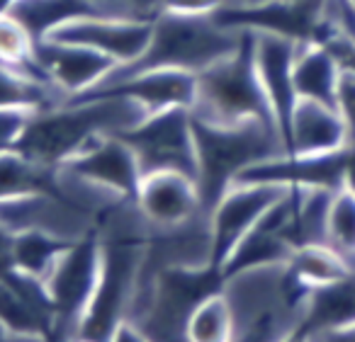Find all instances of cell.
Instances as JSON below:
<instances>
[{"instance_id":"6da1fadb","label":"cell","mask_w":355,"mask_h":342,"mask_svg":"<svg viewBox=\"0 0 355 342\" xmlns=\"http://www.w3.org/2000/svg\"><path fill=\"white\" fill-rule=\"evenodd\" d=\"M146 117V107L124 95L73 98L37 112L15 148L46 165H59L98 138L122 136Z\"/></svg>"},{"instance_id":"7a4b0ae2","label":"cell","mask_w":355,"mask_h":342,"mask_svg":"<svg viewBox=\"0 0 355 342\" xmlns=\"http://www.w3.org/2000/svg\"><path fill=\"white\" fill-rule=\"evenodd\" d=\"M222 291L232 308L234 340H290L311 289L287 262H275L224 274Z\"/></svg>"},{"instance_id":"3957f363","label":"cell","mask_w":355,"mask_h":342,"mask_svg":"<svg viewBox=\"0 0 355 342\" xmlns=\"http://www.w3.org/2000/svg\"><path fill=\"white\" fill-rule=\"evenodd\" d=\"M246 32L222 25L214 15H173L158 12L153 17L151 42L139 59L114 66L100 83L151 69H180L190 73L209 69L217 61L232 56L241 46ZM98 83V85H100Z\"/></svg>"},{"instance_id":"277c9868","label":"cell","mask_w":355,"mask_h":342,"mask_svg":"<svg viewBox=\"0 0 355 342\" xmlns=\"http://www.w3.org/2000/svg\"><path fill=\"white\" fill-rule=\"evenodd\" d=\"M193 134L198 153V187L207 211L246 168L285 153V141L277 127L263 119L207 122L193 117Z\"/></svg>"},{"instance_id":"5b68a950","label":"cell","mask_w":355,"mask_h":342,"mask_svg":"<svg viewBox=\"0 0 355 342\" xmlns=\"http://www.w3.org/2000/svg\"><path fill=\"white\" fill-rule=\"evenodd\" d=\"M224 274L217 267H166L139 272L137 294L124 321L146 340H185L188 321L200 301L219 291Z\"/></svg>"},{"instance_id":"8992f818","label":"cell","mask_w":355,"mask_h":342,"mask_svg":"<svg viewBox=\"0 0 355 342\" xmlns=\"http://www.w3.org/2000/svg\"><path fill=\"white\" fill-rule=\"evenodd\" d=\"M193 117L207 122H243L263 119L277 127L270 102L253 64V37L246 32L241 46L232 56L198 73ZM280 132V129H277Z\"/></svg>"},{"instance_id":"52a82bcc","label":"cell","mask_w":355,"mask_h":342,"mask_svg":"<svg viewBox=\"0 0 355 342\" xmlns=\"http://www.w3.org/2000/svg\"><path fill=\"white\" fill-rule=\"evenodd\" d=\"M100 245H103V264H100L98 287L80 321L76 340H112L114 330L127 318L137 294L146 243L100 238Z\"/></svg>"},{"instance_id":"ba28073f","label":"cell","mask_w":355,"mask_h":342,"mask_svg":"<svg viewBox=\"0 0 355 342\" xmlns=\"http://www.w3.org/2000/svg\"><path fill=\"white\" fill-rule=\"evenodd\" d=\"M100 264H103V245L98 233H93L73 240L44 279L46 296L51 303V337L59 340L78 337L80 321L98 287Z\"/></svg>"},{"instance_id":"9c48e42d","label":"cell","mask_w":355,"mask_h":342,"mask_svg":"<svg viewBox=\"0 0 355 342\" xmlns=\"http://www.w3.org/2000/svg\"><path fill=\"white\" fill-rule=\"evenodd\" d=\"M122 138L134 148L144 175L178 170L198 180L193 114L188 107H171L148 114L144 122L124 132Z\"/></svg>"},{"instance_id":"30bf717a","label":"cell","mask_w":355,"mask_h":342,"mask_svg":"<svg viewBox=\"0 0 355 342\" xmlns=\"http://www.w3.org/2000/svg\"><path fill=\"white\" fill-rule=\"evenodd\" d=\"M153 20L117 15H78L49 27L40 39L64 42L95 49L117 66L139 59L151 42Z\"/></svg>"},{"instance_id":"8fae6325","label":"cell","mask_w":355,"mask_h":342,"mask_svg":"<svg viewBox=\"0 0 355 342\" xmlns=\"http://www.w3.org/2000/svg\"><path fill=\"white\" fill-rule=\"evenodd\" d=\"M0 226L12 233L42 231L66 240L98 233V219L76 206L56 190H37L0 199Z\"/></svg>"},{"instance_id":"7c38bea8","label":"cell","mask_w":355,"mask_h":342,"mask_svg":"<svg viewBox=\"0 0 355 342\" xmlns=\"http://www.w3.org/2000/svg\"><path fill=\"white\" fill-rule=\"evenodd\" d=\"M290 187L268 182H232L209 209V228L214 245V267L222 272L227 260L239 248L261 216L280 199Z\"/></svg>"},{"instance_id":"4fadbf2b","label":"cell","mask_w":355,"mask_h":342,"mask_svg":"<svg viewBox=\"0 0 355 342\" xmlns=\"http://www.w3.org/2000/svg\"><path fill=\"white\" fill-rule=\"evenodd\" d=\"M134 201L151 228L178 226L209 214L200 195L198 180L178 170H158L144 175Z\"/></svg>"},{"instance_id":"5bb4252c","label":"cell","mask_w":355,"mask_h":342,"mask_svg":"<svg viewBox=\"0 0 355 342\" xmlns=\"http://www.w3.org/2000/svg\"><path fill=\"white\" fill-rule=\"evenodd\" d=\"M35 61L44 73V78L66 100L93 90L117 66L110 56L95 49L51 39H37Z\"/></svg>"},{"instance_id":"9a60e30c","label":"cell","mask_w":355,"mask_h":342,"mask_svg":"<svg viewBox=\"0 0 355 342\" xmlns=\"http://www.w3.org/2000/svg\"><path fill=\"white\" fill-rule=\"evenodd\" d=\"M90 95H124V98H132L139 105H144L148 114L171 107L193 109L195 95H198V73L180 69L139 71V73L95 85L93 90L78 95V98H90Z\"/></svg>"},{"instance_id":"2e32d148","label":"cell","mask_w":355,"mask_h":342,"mask_svg":"<svg viewBox=\"0 0 355 342\" xmlns=\"http://www.w3.org/2000/svg\"><path fill=\"white\" fill-rule=\"evenodd\" d=\"M253 37V64L261 80L263 90L270 102L272 117L285 141L287 124H290L292 109L297 105V90L292 69H295L297 42L292 37L272 35V32H251Z\"/></svg>"},{"instance_id":"e0dca14e","label":"cell","mask_w":355,"mask_h":342,"mask_svg":"<svg viewBox=\"0 0 355 342\" xmlns=\"http://www.w3.org/2000/svg\"><path fill=\"white\" fill-rule=\"evenodd\" d=\"M107 190L117 192L119 197L134 199L141 185V165L137 161L134 148L122 136H103L78 151L73 158L59 163Z\"/></svg>"},{"instance_id":"ac0fdd59","label":"cell","mask_w":355,"mask_h":342,"mask_svg":"<svg viewBox=\"0 0 355 342\" xmlns=\"http://www.w3.org/2000/svg\"><path fill=\"white\" fill-rule=\"evenodd\" d=\"M353 143L340 112L334 105L316 100H297L285 134V151L300 156L343 151Z\"/></svg>"},{"instance_id":"d6986e66","label":"cell","mask_w":355,"mask_h":342,"mask_svg":"<svg viewBox=\"0 0 355 342\" xmlns=\"http://www.w3.org/2000/svg\"><path fill=\"white\" fill-rule=\"evenodd\" d=\"M292 78H295L297 100H316V102L336 107V95H338L340 78H343V69L324 42H297Z\"/></svg>"},{"instance_id":"ffe728a7","label":"cell","mask_w":355,"mask_h":342,"mask_svg":"<svg viewBox=\"0 0 355 342\" xmlns=\"http://www.w3.org/2000/svg\"><path fill=\"white\" fill-rule=\"evenodd\" d=\"M66 98L37 73L15 66L0 64V107L3 109H27V112H44Z\"/></svg>"},{"instance_id":"44dd1931","label":"cell","mask_w":355,"mask_h":342,"mask_svg":"<svg viewBox=\"0 0 355 342\" xmlns=\"http://www.w3.org/2000/svg\"><path fill=\"white\" fill-rule=\"evenodd\" d=\"M71 243L73 240L42 233V231H20L12 235V272L44 284V279L51 274Z\"/></svg>"},{"instance_id":"7402d4cb","label":"cell","mask_w":355,"mask_h":342,"mask_svg":"<svg viewBox=\"0 0 355 342\" xmlns=\"http://www.w3.org/2000/svg\"><path fill=\"white\" fill-rule=\"evenodd\" d=\"M56 165H46L20 148L0 151V199L37 190H54Z\"/></svg>"},{"instance_id":"603a6c76","label":"cell","mask_w":355,"mask_h":342,"mask_svg":"<svg viewBox=\"0 0 355 342\" xmlns=\"http://www.w3.org/2000/svg\"><path fill=\"white\" fill-rule=\"evenodd\" d=\"M292 272L300 277L309 289L324 287L336 279H343L350 272V262L345 255H340L329 243H311L300 245L292 250L290 260H287Z\"/></svg>"},{"instance_id":"cb8c5ba5","label":"cell","mask_w":355,"mask_h":342,"mask_svg":"<svg viewBox=\"0 0 355 342\" xmlns=\"http://www.w3.org/2000/svg\"><path fill=\"white\" fill-rule=\"evenodd\" d=\"M185 340L193 342H229L234 340V318L224 291L209 294L193 311L185 330Z\"/></svg>"},{"instance_id":"d4e9b609","label":"cell","mask_w":355,"mask_h":342,"mask_svg":"<svg viewBox=\"0 0 355 342\" xmlns=\"http://www.w3.org/2000/svg\"><path fill=\"white\" fill-rule=\"evenodd\" d=\"M35 46L37 37L32 35L30 27L10 10H0V64L32 71L40 78H44L35 61Z\"/></svg>"},{"instance_id":"484cf974","label":"cell","mask_w":355,"mask_h":342,"mask_svg":"<svg viewBox=\"0 0 355 342\" xmlns=\"http://www.w3.org/2000/svg\"><path fill=\"white\" fill-rule=\"evenodd\" d=\"M326 243L345 255L348 262L355 258V195H350L345 187H338L331 201Z\"/></svg>"},{"instance_id":"4316f807","label":"cell","mask_w":355,"mask_h":342,"mask_svg":"<svg viewBox=\"0 0 355 342\" xmlns=\"http://www.w3.org/2000/svg\"><path fill=\"white\" fill-rule=\"evenodd\" d=\"M229 6H239V0H158V12H173V15H217Z\"/></svg>"},{"instance_id":"83f0119b","label":"cell","mask_w":355,"mask_h":342,"mask_svg":"<svg viewBox=\"0 0 355 342\" xmlns=\"http://www.w3.org/2000/svg\"><path fill=\"white\" fill-rule=\"evenodd\" d=\"M35 112L27 109H3L0 107V151L15 148L25 134L27 124L32 122Z\"/></svg>"},{"instance_id":"f1b7e54d","label":"cell","mask_w":355,"mask_h":342,"mask_svg":"<svg viewBox=\"0 0 355 342\" xmlns=\"http://www.w3.org/2000/svg\"><path fill=\"white\" fill-rule=\"evenodd\" d=\"M336 109L343 117L345 127L350 132V138L355 141V75L343 73L338 85V95H336Z\"/></svg>"},{"instance_id":"f546056e","label":"cell","mask_w":355,"mask_h":342,"mask_svg":"<svg viewBox=\"0 0 355 342\" xmlns=\"http://www.w3.org/2000/svg\"><path fill=\"white\" fill-rule=\"evenodd\" d=\"M340 187H345V190H348L350 195H355V141L350 143L348 151H345L343 182H340Z\"/></svg>"},{"instance_id":"4dcf8cb0","label":"cell","mask_w":355,"mask_h":342,"mask_svg":"<svg viewBox=\"0 0 355 342\" xmlns=\"http://www.w3.org/2000/svg\"><path fill=\"white\" fill-rule=\"evenodd\" d=\"M0 340H10V332H8V327L3 325V321H0Z\"/></svg>"},{"instance_id":"1f68e13d","label":"cell","mask_w":355,"mask_h":342,"mask_svg":"<svg viewBox=\"0 0 355 342\" xmlns=\"http://www.w3.org/2000/svg\"><path fill=\"white\" fill-rule=\"evenodd\" d=\"M258 3H268V0H239V6H258Z\"/></svg>"},{"instance_id":"d6a6232c","label":"cell","mask_w":355,"mask_h":342,"mask_svg":"<svg viewBox=\"0 0 355 342\" xmlns=\"http://www.w3.org/2000/svg\"><path fill=\"white\" fill-rule=\"evenodd\" d=\"M348 3H350V6H353V8H355V0H348Z\"/></svg>"}]
</instances>
